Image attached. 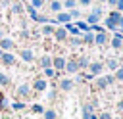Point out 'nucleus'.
I'll list each match as a JSON object with an SVG mask.
<instances>
[{
	"mask_svg": "<svg viewBox=\"0 0 123 119\" xmlns=\"http://www.w3.org/2000/svg\"><path fill=\"white\" fill-rule=\"evenodd\" d=\"M117 25H121V13L119 12H111L106 19V27L108 29H117Z\"/></svg>",
	"mask_w": 123,
	"mask_h": 119,
	"instance_id": "f257e3e1",
	"label": "nucleus"
},
{
	"mask_svg": "<svg viewBox=\"0 0 123 119\" xmlns=\"http://www.w3.org/2000/svg\"><path fill=\"white\" fill-rule=\"evenodd\" d=\"M29 94H31V86H29L27 83L17 84V88H15V98H27Z\"/></svg>",
	"mask_w": 123,
	"mask_h": 119,
	"instance_id": "f03ea898",
	"label": "nucleus"
},
{
	"mask_svg": "<svg viewBox=\"0 0 123 119\" xmlns=\"http://www.w3.org/2000/svg\"><path fill=\"white\" fill-rule=\"evenodd\" d=\"M19 58H21L25 63L35 61V54H33V50H31V48H21V50H19Z\"/></svg>",
	"mask_w": 123,
	"mask_h": 119,
	"instance_id": "7ed1b4c3",
	"label": "nucleus"
},
{
	"mask_svg": "<svg viewBox=\"0 0 123 119\" xmlns=\"http://www.w3.org/2000/svg\"><path fill=\"white\" fill-rule=\"evenodd\" d=\"M0 63H2V65H8V67H12V65H15V56H13L12 52H4V54H2V60H0Z\"/></svg>",
	"mask_w": 123,
	"mask_h": 119,
	"instance_id": "20e7f679",
	"label": "nucleus"
},
{
	"mask_svg": "<svg viewBox=\"0 0 123 119\" xmlns=\"http://www.w3.org/2000/svg\"><path fill=\"white\" fill-rule=\"evenodd\" d=\"M46 86H48V83H46V79H42V77H37V79L33 81V90H37V92L46 90Z\"/></svg>",
	"mask_w": 123,
	"mask_h": 119,
	"instance_id": "39448f33",
	"label": "nucleus"
},
{
	"mask_svg": "<svg viewBox=\"0 0 123 119\" xmlns=\"http://www.w3.org/2000/svg\"><path fill=\"white\" fill-rule=\"evenodd\" d=\"M13 48H15V42H13L12 38L4 36V38L0 40V50H2V52H10V50H13Z\"/></svg>",
	"mask_w": 123,
	"mask_h": 119,
	"instance_id": "423d86ee",
	"label": "nucleus"
},
{
	"mask_svg": "<svg viewBox=\"0 0 123 119\" xmlns=\"http://www.w3.org/2000/svg\"><path fill=\"white\" fill-rule=\"evenodd\" d=\"M100 15H102V8H94L92 13H88V17H86L88 25H96V21L100 19Z\"/></svg>",
	"mask_w": 123,
	"mask_h": 119,
	"instance_id": "0eeeda50",
	"label": "nucleus"
},
{
	"mask_svg": "<svg viewBox=\"0 0 123 119\" xmlns=\"http://www.w3.org/2000/svg\"><path fill=\"white\" fill-rule=\"evenodd\" d=\"M65 58H62V56H56V58H52V67L56 69V71H62V69H65Z\"/></svg>",
	"mask_w": 123,
	"mask_h": 119,
	"instance_id": "6e6552de",
	"label": "nucleus"
},
{
	"mask_svg": "<svg viewBox=\"0 0 123 119\" xmlns=\"http://www.w3.org/2000/svg\"><path fill=\"white\" fill-rule=\"evenodd\" d=\"M113 81H115V79L110 77V75H108V77H100V79L96 81V88H106V86H110Z\"/></svg>",
	"mask_w": 123,
	"mask_h": 119,
	"instance_id": "1a4fd4ad",
	"label": "nucleus"
},
{
	"mask_svg": "<svg viewBox=\"0 0 123 119\" xmlns=\"http://www.w3.org/2000/svg\"><path fill=\"white\" fill-rule=\"evenodd\" d=\"M54 38H56L58 42H63V40L67 38V31H65L63 27H58V29H54Z\"/></svg>",
	"mask_w": 123,
	"mask_h": 119,
	"instance_id": "9d476101",
	"label": "nucleus"
},
{
	"mask_svg": "<svg viewBox=\"0 0 123 119\" xmlns=\"http://www.w3.org/2000/svg\"><path fill=\"white\" fill-rule=\"evenodd\" d=\"M69 12H58L56 13V23H69Z\"/></svg>",
	"mask_w": 123,
	"mask_h": 119,
	"instance_id": "9b49d317",
	"label": "nucleus"
},
{
	"mask_svg": "<svg viewBox=\"0 0 123 119\" xmlns=\"http://www.w3.org/2000/svg\"><path fill=\"white\" fill-rule=\"evenodd\" d=\"M38 67H42V69L52 67V58H50V56H40V58H38Z\"/></svg>",
	"mask_w": 123,
	"mask_h": 119,
	"instance_id": "f8f14e48",
	"label": "nucleus"
},
{
	"mask_svg": "<svg viewBox=\"0 0 123 119\" xmlns=\"http://www.w3.org/2000/svg\"><path fill=\"white\" fill-rule=\"evenodd\" d=\"M102 63H98V61H94V63H88V69H90V75L94 77V75H100L102 73Z\"/></svg>",
	"mask_w": 123,
	"mask_h": 119,
	"instance_id": "ddd939ff",
	"label": "nucleus"
},
{
	"mask_svg": "<svg viewBox=\"0 0 123 119\" xmlns=\"http://www.w3.org/2000/svg\"><path fill=\"white\" fill-rule=\"evenodd\" d=\"M111 46H113L115 50H121V46H123V35H121V33H117V35L113 36V40H111Z\"/></svg>",
	"mask_w": 123,
	"mask_h": 119,
	"instance_id": "4468645a",
	"label": "nucleus"
},
{
	"mask_svg": "<svg viewBox=\"0 0 123 119\" xmlns=\"http://www.w3.org/2000/svg\"><path fill=\"white\" fill-rule=\"evenodd\" d=\"M65 71H67V73H77V71H79V67H77V60H69V61H65Z\"/></svg>",
	"mask_w": 123,
	"mask_h": 119,
	"instance_id": "2eb2a0df",
	"label": "nucleus"
},
{
	"mask_svg": "<svg viewBox=\"0 0 123 119\" xmlns=\"http://www.w3.org/2000/svg\"><path fill=\"white\" fill-rule=\"evenodd\" d=\"M10 6H12V13H13V15H21V13H23V4H21L19 0L13 2V4H10Z\"/></svg>",
	"mask_w": 123,
	"mask_h": 119,
	"instance_id": "dca6fc26",
	"label": "nucleus"
},
{
	"mask_svg": "<svg viewBox=\"0 0 123 119\" xmlns=\"http://www.w3.org/2000/svg\"><path fill=\"white\" fill-rule=\"evenodd\" d=\"M60 88L65 90V92H69V90L73 88V81H71V79H62V81H60Z\"/></svg>",
	"mask_w": 123,
	"mask_h": 119,
	"instance_id": "f3484780",
	"label": "nucleus"
},
{
	"mask_svg": "<svg viewBox=\"0 0 123 119\" xmlns=\"http://www.w3.org/2000/svg\"><path fill=\"white\" fill-rule=\"evenodd\" d=\"M23 8H25V12H27V13H29V17H31V19H33V21H35V19H37V15H38V12H37V10H35V8H33V6H31V4H25V6H23Z\"/></svg>",
	"mask_w": 123,
	"mask_h": 119,
	"instance_id": "a211bd4d",
	"label": "nucleus"
},
{
	"mask_svg": "<svg viewBox=\"0 0 123 119\" xmlns=\"http://www.w3.org/2000/svg\"><path fill=\"white\" fill-rule=\"evenodd\" d=\"M50 10H52L54 13L62 12V2H60V0H52V2H50Z\"/></svg>",
	"mask_w": 123,
	"mask_h": 119,
	"instance_id": "6ab92c4d",
	"label": "nucleus"
},
{
	"mask_svg": "<svg viewBox=\"0 0 123 119\" xmlns=\"http://www.w3.org/2000/svg\"><path fill=\"white\" fill-rule=\"evenodd\" d=\"M63 29H65L67 33H71V35H79V33H81V31L77 29V25H71V23H65V27H63Z\"/></svg>",
	"mask_w": 123,
	"mask_h": 119,
	"instance_id": "aec40b11",
	"label": "nucleus"
},
{
	"mask_svg": "<svg viewBox=\"0 0 123 119\" xmlns=\"http://www.w3.org/2000/svg\"><path fill=\"white\" fill-rule=\"evenodd\" d=\"M94 42H96V44H106V35H104V31L94 35Z\"/></svg>",
	"mask_w": 123,
	"mask_h": 119,
	"instance_id": "412c9836",
	"label": "nucleus"
},
{
	"mask_svg": "<svg viewBox=\"0 0 123 119\" xmlns=\"http://www.w3.org/2000/svg\"><path fill=\"white\" fill-rule=\"evenodd\" d=\"M10 81H12V79H10V75H6V73H2V71H0V86H8V84H10Z\"/></svg>",
	"mask_w": 123,
	"mask_h": 119,
	"instance_id": "4be33fe9",
	"label": "nucleus"
},
{
	"mask_svg": "<svg viewBox=\"0 0 123 119\" xmlns=\"http://www.w3.org/2000/svg\"><path fill=\"white\" fill-rule=\"evenodd\" d=\"M40 35H46V36L54 35V25H44V27H42V31H40Z\"/></svg>",
	"mask_w": 123,
	"mask_h": 119,
	"instance_id": "5701e85b",
	"label": "nucleus"
},
{
	"mask_svg": "<svg viewBox=\"0 0 123 119\" xmlns=\"http://www.w3.org/2000/svg\"><path fill=\"white\" fill-rule=\"evenodd\" d=\"M10 107L13 111H21V109H25V102H13V104H10Z\"/></svg>",
	"mask_w": 123,
	"mask_h": 119,
	"instance_id": "b1692460",
	"label": "nucleus"
},
{
	"mask_svg": "<svg viewBox=\"0 0 123 119\" xmlns=\"http://www.w3.org/2000/svg\"><path fill=\"white\" fill-rule=\"evenodd\" d=\"M77 67H79V69L88 67V58H79V60H77Z\"/></svg>",
	"mask_w": 123,
	"mask_h": 119,
	"instance_id": "393cba45",
	"label": "nucleus"
},
{
	"mask_svg": "<svg viewBox=\"0 0 123 119\" xmlns=\"http://www.w3.org/2000/svg\"><path fill=\"white\" fill-rule=\"evenodd\" d=\"M44 77L52 79V77H58V73H56V69H54V67H46V69H44Z\"/></svg>",
	"mask_w": 123,
	"mask_h": 119,
	"instance_id": "a878e982",
	"label": "nucleus"
},
{
	"mask_svg": "<svg viewBox=\"0 0 123 119\" xmlns=\"http://www.w3.org/2000/svg\"><path fill=\"white\" fill-rule=\"evenodd\" d=\"M83 40H85L86 44H92V42H94V35L88 31V33H85V35H83Z\"/></svg>",
	"mask_w": 123,
	"mask_h": 119,
	"instance_id": "bb28decb",
	"label": "nucleus"
},
{
	"mask_svg": "<svg viewBox=\"0 0 123 119\" xmlns=\"http://www.w3.org/2000/svg\"><path fill=\"white\" fill-rule=\"evenodd\" d=\"M42 113H44V119H58V117H56V111H54V109H44Z\"/></svg>",
	"mask_w": 123,
	"mask_h": 119,
	"instance_id": "cd10ccee",
	"label": "nucleus"
},
{
	"mask_svg": "<svg viewBox=\"0 0 123 119\" xmlns=\"http://www.w3.org/2000/svg\"><path fill=\"white\" fill-rule=\"evenodd\" d=\"M31 111H33V113H42L44 107H42L40 104H33V106H31Z\"/></svg>",
	"mask_w": 123,
	"mask_h": 119,
	"instance_id": "c85d7f7f",
	"label": "nucleus"
},
{
	"mask_svg": "<svg viewBox=\"0 0 123 119\" xmlns=\"http://www.w3.org/2000/svg\"><path fill=\"white\" fill-rule=\"evenodd\" d=\"M62 6H65L67 10H73V8L77 6V2H75V0H63V4H62Z\"/></svg>",
	"mask_w": 123,
	"mask_h": 119,
	"instance_id": "c756f323",
	"label": "nucleus"
},
{
	"mask_svg": "<svg viewBox=\"0 0 123 119\" xmlns=\"http://www.w3.org/2000/svg\"><path fill=\"white\" fill-rule=\"evenodd\" d=\"M29 4H31V6H33V8H35V10H40V8H42V6H44V2H42V0H31V2H29Z\"/></svg>",
	"mask_w": 123,
	"mask_h": 119,
	"instance_id": "7c9ffc66",
	"label": "nucleus"
},
{
	"mask_svg": "<svg viewBox=\"0 0 123 119\" xmlns=\"http://www.w3.org/2000/svg\"><path fill=\"white\" fill-rule=\"evenodd\" d=\"M35 21H37V23H46V21H48V17H46V15H42V13H38Z\"/></svg>",
	"mask_w": 123,
	"mask_h": 119,
	"instance_id": "2f4dec72",
	"label": "nucleus"
},
{
	"mask_svg": "<svg viewBox=\"0 0 123 119\" xmlns=\"http://www.w3.org/2000/svg\"><path fill=\"white\" fill-rule=\"evenodd\" d=\"M108 67H110V69H117V61H115L113 58H110V60H108Z\"/></svg>",
	"mask_w": 123,
	"mask_h": 119,
	"instance_id": "473e14b6",
	"label": "nucleus"
},
{
	"mask_svg": "<svg viewBox=\"0 0 123 119\" xmlns=\"http://www.w3.org/2000/svg\"><path fill=\"white\" fill-rule=\"evenodd\" d=\"M113 79H117V81H123V67L121 69H117V73H115V77Z\"/></svg>",
	"mask_w": 123,
	"mask_h": 119,
	"instance_id": "72a5a7b5",
	"label": "nucleus"
},
{
	"mask_svg": "<svg viewBox=\"0 0 123 119\" xmlns=\"http://www.w3.org/2000/svg\"><path fill=\"white\" fill-rule=\"evenodd\" d=\"M69 44H71V46H79L81 40H79V38H69Z\"/></svg>",
	"mask_w": 123,
	"mask_h": 119,
	"instance_id": "f704fd0d",
	"label": "nucleus"
},
{
	"mask_svg": "<svg viewBox=\"0 0 123 119\" xmlns=\"http://www.w3.org/2000/svg\"><path fill=\"white\" fill-rule=\"evenodd\" d=\"M98 119H111V115L108 113V111H104V113H100V117Z\"/></svg>",
	"mask_w": 123,
	"mask_h": 119,
	"instance_id": "c9c22d12",
	"label": "nucleus"
},
{
	"mask_svg": "<svg viewBox=\"0 0 123 119\" xmlns=\"http://www.w3.org/2000/svg\"><path fill=\"white\" fill-rule=\"evenodd\" d=\"M115 6H117V10H123V0H117Z\"/></svg>",
	"mask_w": 123,
	"mask_h": 119,
	"instance_id": "e433bc0d",
	"label": "nucleus"
},
{
	"mask_svg": "<svg viewBox=\"0 0 123 119\" xmlns=\"http://www.w3.org/2000/svg\"><path fill=\"white\" fill-rule=\"evenodd\" d=\"M90 2H92V0H79V4H81V6H88Z\"/></svg>",
	"mask_w": 123,
	"mask_h": 119,
	"instance_id": "4c0bfd02",
	"label": "nucleus"
},
{
	"mask_svg": "<svg viewBox=\"0 0 123 119\" xmlns=\"http://www.w3.org/2000/svg\"><path fill=\"white\" fill-rule=\"evenodd\" d=\"M54 96H56V90H50V92H48V98H50V100H52V98H54Z\"/></svg>",
	"mask_w": 123,
	"mask_h": 119,
	"instance_id": "58836bf2",
	"label": "nucleus"
},
{
	"mask_svg": "<svg viewBox=\"0 0 123 119\" xmlns=\"http://www.w3.org/2000/svg\"><path fill=\"white\" fill-rule=\"evenodd\" d=\"M12 4V0H2V6H10Z\"/></svg>",
	"mask_w": 123,
	"mask_h": 119,
	"instance_id": "ea45409f",
	"label": "nucleus"
},
{
	"mask_svg": "<svg viewBox=\"0 0 123 119\" xmlns=\"http://www.w3.org/2000/svg\"><path fill=\"white\" fill-rule=\"evenodd\" d=\"M4 36H6V33H4V31H2V29H0V40H2V38H4Z\"/></svg>",
	"mask_w": 123,
	"mask_h": 119,
	"instance_id": "a19ab883",
	"label": "nucleus"
},
{
	"mask_svg": "<svg viewBox=\"0 0 123 119\" xmlns=\"http://www.w3.org/2000/svg\"><path fill=\"white\" fill-rule=\"evenodd\" d=\"M106 2H108V4H111V6H113V4H115V2H117V0H106Z\"/></svg>",
	"mask_w": 123,
	"mask_h": 119,
	"instance_id": "79ce46f5",
	"label": "nucleus"
},
{
	"mask_svg": "<svg viewBox=\"0 0 123 119\" xmlns=\"http://www.w3.org/2000/svg\"><path fill=\"white\" fill-rule=\"evenodd\" d=\"M2 54H4V52H2V50H0V60H2Z\"/></svg>",
	"mask_w": 123,
	"mask_h": 119,
	"instance_id": "37998d69",
	"label": "nucleus"
},
{
	"mask_svg": "<svg viewBox=\"0 0 123 119\" xmlns=\"http://www.w3.org/2000/svg\"><path fill=\"white\" fill-rule=\"evenodd\" d=\"M121 35H123V23H121Z\"/></svg>",
	"mask_w": 123,
	"mask_h": 119,
	"instance_id": "c03bdc74",
	"label": "nucleus"
},
{
	"mask_svg": "<svg viewBox=\"0 0 123 119\" xmlns=\"http://www.w3.org/2000/svg\"><path fill=\"white\" fill-rule=\"evenodd\" d=\"M19 2H21V4H23V2H27V0H19Z\"/></svg>",
	"mask_w": 123,
	"mask_h": 119,
	"instance_id": "a18cd8bd",
	"label": "nucleus"
},
{
	"mask_svg": "<svg viewBox=\"0 0 123 119\" xmlns=\"http://www.w3.org/2000/svg\"><path fill=\"white\" fill-rule=\"evenodd\" d=\"M42 2H52V0H42Z\"/></svg>",
	"mask_w": 123,
	"mask_h": 119,
	"instance_id": "49530a36",
	"label": "nucleus"
},
{
	"mask_svg": "<svg viewBox=\"0 0 123 119\" xmlns=\"http://www.w3.org/2000/svg\"><path fill=\"white\" fill-rule=\"evenodd\" d=\"M121 23H123V15H121Z\"/></svg>",
	"mask_w": 123,
	"mask_h": 119,
	"instance_id": "de8ad7c7",
	"label": "nucleus"
},
{
	"mask_svg": "<svg viewBox=\"0 0 123 119\" xmlns=\"http://www.w3.org/2000/svg\"><path fill=\"white\" fill-rule=\"evenodd\" d=\"M100 2H106V0H100Z\"/></svg>",
	"mask_w": 123,
	"mask_h": 119,
	"instance_id": "09e8293b",
	"label": "nucleus"
},
{
	"mask_svg": "<svg viewBox=\"0 0 123 119\" xmlns=\"http://www.w3.org/2000/svg\"><path fill=\"white\" fill-rule=\"evenodd\" d=\"M121 50H123V46H121Z\"/></svg>",
	"mask_w": 123,
	"mask_h": 119,
	"instance_id": "8fccbe9b",
	"label": "nucleus"
}]
</instances>
